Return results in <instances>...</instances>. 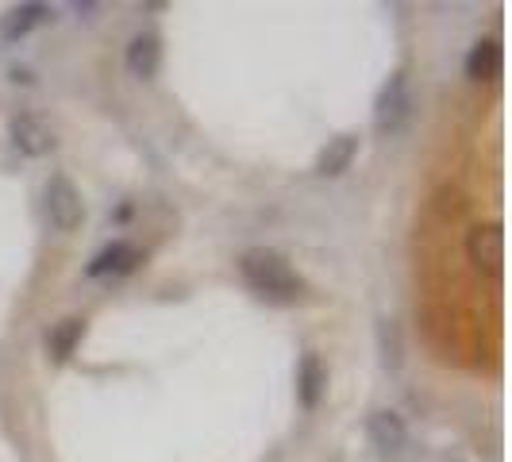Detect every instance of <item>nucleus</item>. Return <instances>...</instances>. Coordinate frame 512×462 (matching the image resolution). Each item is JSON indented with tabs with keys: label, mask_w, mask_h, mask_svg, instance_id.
<instances>
[{
	"label": "nucleus",
	"mask_w": 512,
	"mask_h": 462,
	"mask_svg": "<svg viewBox=\"0 0 512 462\" xmlns=\"http://www.w3.org/2000/svg\"><path fill=\"white\" fill-rule=\"evenodd\" d=\"M239 274H243V282L255 289L258 297H266V301H278V305H289V301H297L301 297V274L285 262L278 251H266V247H251V251H243L239 258Z\"/></svg>",
	"instance_id": "f257e3e1"
},
{
	"label": "nucleus",
	"mask_w": 512,
	"mask_h": 462,
	"mask_svg": "<svg viewBox=\"0 0 512 462\" xmlns=\"http://www.w3.org/2000/svg\"><path fill=\"white\" fill-rule=\"evenodd\" d=\"M412 108H416V97H412V89H409V74L397 70V74L382 85L378 101H374V131H378L382 139L401 135V131L409 128Z\"/></svg>",
	"instance_id": "f03ea898"
},
{
	"label": "nucleus",
	"mask_w": 512,
	"mask_h": 462,
	"mask_svg": "<svg viewBox=\"0 0 512 462\" xmlns=\"http://www.w3.org/2000/svg\"><path fill=\"white\" fill-rule=\"evenodd\" d=\"M466 262L474 274H482L489 282L501 278L505 270V228L493 220V224H478L466 235Z\"/></svg>",
	"instance_id": "7ed1b4c3"
},
{
	"label": "nucleus",
	"mask_w": 512,
	"mask_h": 462,
	"mask_svg": "<svg viewBox=\"0 0 512 462\" xmlns=\"http://www.w3.org/2000/svg\"><path fill=\"white\" fill-rule=\"evenodd\" d=\"M43 208H47V220L54 231H77L85 224V201H81V189L66 174H54L47 181V193H43Z\"/></svg>",
	"instance_id": "20e7f679"
},
{
	"label": "nucleus",
	"mask_w": 512,
	"mask_h": 462,
	"mask_svg": "<svg viewBox=\"0 0 512 462\" xmlns=\"http://www.w3.org/2000/svg\"><path fill=\"white\" fill-rule=\"evenodd\" d=\"M8 139H12V147L24 154V158H47V154L58 147V139H54V131L43 124V120H35V116H12L8 120Z\"/></svg>",
	"instance_id": "39448f33"
},
{
	"label": "nucleus",
	"mask_w": 512,
	"mask_h": 462,
	"mask_svg": "<svg viewBox=\"0 0 512 462\" xmlns=\"http://www.w3.org/2000/svg\"><path fill=\"white\" fill-rule=\"evenodd\" d=\"M54 8L51 4H39V0H24V4H12L4 16H0V43H20L27 39L35 27L51 24Z\"/></svg>",
	"instance_id": "423d86ee"
},
{
	"label": "nucleus",
	"mask_w": 512,
	"mask_h": 462,
	"mask_svg": "<svg viewBox=\"0 0 512 462\" xmlns=\"http://www.w3.org/2000/svg\"><path fill=\"white\" fill-rule=\"evenodd\" d=\"M139 262H143V251L135 243H128V239H116V243H108L104 251H97V255L89 258L85 278H124Z\"/></svg>",
	"instance_id": "0eeeda50"
},
{
	"label": "nucleus",
	"mask_w": 512,
	"mask_h": 462,
	"mask_svg": "<svg viewBox=\"0 0 512 462\" xmlns=\"http://www.w3.org/2000/svg\"><path fill=\"white\" fill-rule=\"evenodd\" d=\"M366 436H370L374 451H378L382 459H397V455L409 447V428H405V420L389 409L374 412V416L366 420Z\"/></svg>",
	"instance_id": "6e6552de"
},
{
	"label": "nucleus",
	"mask_w": 512,
	"mask_h": 462,
	"mask_svg": "<svg viewBox=\"0 0 512 462\" xmlns=\"http://www.w3.org/2000/svg\"><path fill=\"white\" fill-rule=\"evenodd\" d=\"M124 62H128L131 77L151 81V77L158 74V66H162V43H158V35H154V31H139V35L128 43Z\"/></svg>",
	"instance_id": "1a4fd4ad"
},
{
	"label": "nucleus",
	"mask_w": 512,
	"mask_h": 462,
	"mask_svg": "<svg viewBox=\"0 0 512 462\" xmlns=\"http://www.w3.org/2000/svg\"><path fill=\"white\" fill-rule=\"evenodd\" d=\"M324 393H328V366L316 351H308L297 366V397H301L305 409H320Z\"/></svg>",
	"instance_id": "9d476101"
},
{
	"label": "nucleus",
	"mask_w": 512,
	"mask_h": 462,
	"mask_svg": "<svg viewBox=\"0 0 512 462\" xmlns=\"http://www.w3.org/2000/svg\"><path fill=\"white\" fill-rule=\"evenodd\" d=\"M359 158V135H335L328 139V147L316 154V174L320 178H339V174H347L351 170V162Z\"/></svg>",
	"instance_id": "9b49d317"
},
{
	"label": "nucleus",
	"mask_w": 512,
	"mask_h": 462,
	"mask_svg": "<svg viewBox=\"0 0 512 462\" xmlns=\"http://www.w3.org/2000/svg\"><path fill=\"white\" fill-rule=\"evenodd\" d=\"M81 339H85V320L81 316H66V320H58L51 332H47L43 343H47V355L54 362H66L81 347Z\"/></svg>",
	"instance_id": "f8f14e48"
},
{
	"label": "nucleus",
	"mask_w": 512,
	"mask_h": 462,
	"mask_svg": "<svg viewBox=\"0 0 512 462\" xmlns=\"http://www.w3.org/2000/svg\"><path fill=\"white\" fill-rule=\"evenodd\" d=\"M501 74V43L497 39H478L466 54V77L470 81H493Z\"/></svg>",
	"instance_id": "ddd939ff"
},
{
	"label": "nucleus",
	"mask_w": 512,
	"mask_h": 462,
	"mask_svg": "<svg viewBox=\"0 0 512 462\" xmlns=\"http://www.w3.org/2000/svg\"><path fill=\"white\" fill-rule=\"evenodd\" d=\"M378 355H382V366L389 374H397L405 362V343H401V332L393 320H378Z\"/></svg>",
	"instance_id": "4468645a"
},
{
	"label": "nucleus",
	"mask_w": 512,
	"mask_h": 462,
	"mask_svg": "<svg viewBox=\"0 0 512 462\" xmlns=\"http://www.w3.org/2000/svg\"><path fill=\"white\" fill-rule=\"evenodd\" d=\"M74 12H77V20H93V16L101 12V4H93V0H77Z\"/></svg>",
	"instance_id": "2eb2a0df"
}]
</instances>
